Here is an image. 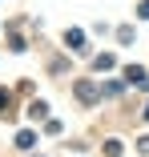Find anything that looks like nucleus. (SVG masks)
Instances as JSON below:
<instances>
[{
  "label": "nucleus",
  "mask_w": 149,
  "mask_h": 157,
  "mask_svg": "<svg viewBox=\"0 0 149 157\" xmlns=\"http://www.w3.org/2000/svg\"><path fill=\"white\" fill-rule=\"evenodd\" d=\"M77 101H81V105H93V101H97V89L89 85V81H81V85H77Z\"/></svg>",
  "instance_id": "1"
},
{
  "label": "nucleus",
  "mask_w": 149,
  "mask_h": 157,
  "mask_svg": "<svg viewBox=\"0 0 149 157\" xmlns=\"http://www.w3.org/2000/svg\"><path fill=\"white\" fill-rule=\"evenodd\" d=\"M16 145H20V149H32V145H36V133H32V129L16 133Z\"/></svg>",
  "instance_id": "2"
},
{
  "label": "nucleus",
  "mask_w": 149,
  "mask_h": 157,
  "mask_svg": "<svg viewBox=\"0 0 149 157\" xmlns=\"http://www.w3.org/2000/svg\"><path fill=\"white\" fill-rule=\"evenodd\" d=\"M65 44H69V48H81V44H85V36L73 28V33H65Z\"/></svg>",
  "instance_id": "3"
},
{
  "label": "nucleus",
  "mask_w": 149,
  "mask_h": 157,
  "mask_svg": "<svg viewBox=\"0 0 149 157\" xmlns=\"http://www.w3.org/2000/svg\"><path fill=\"white\" fill-rule=\"evenodd\" d=\"M93 69H97V73H101V69H113V56H97V60H93Z\"/></svg>",
  "instance_id": "4"
},
{
  "label": "nucleus",
  "mask_w": 149,
  "mask_h": 157,
  "mask_svg": "<svg viewBox=\"0 0 149 157\" xmlns=\"http://www.w3.org/2000/svg\"><path fill=\"white\" fill-rule=\"evenodd\" d=\"M0 105H8V97H4V93H0Z\"/></svg>",
  "instance_id": "5"
},
{
  "label": "nucleus",
  "mask_w": 149,
  "mask_h": 157,
  "mask_svg": "<svg viewBox=\"0 0 149 157\" xmlns=\"http://www.w3.org/2000/svg\"><path fill=\"white\" fill-rule=\"evenodd\" d=\"M145 121H149V109H145Z\"/></svg>",
  "instance_id": "6"
}]
</instances>
